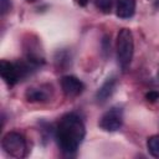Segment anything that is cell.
I'll return each instance as SVG.
<instances>
[{
  "instance_id": "1",
  "label": "cell",
  "mask_w": 159,
  "mask_h": 159,
  "mask_svg": "<svg viewBox=\"0 0 159 159\" xmlns=\"http://www.w3.org/2000/svg\"><path fill=\"white\" fill-rule=\"evenodd\" d=\"M53 134L60 150L66 155H73L84 139L86 128L78 114L67 113L58 120Z\"/></svg>"
},
{
  "instance_id": "2",
  "label": "cell",
  "mask_w": 159,
  "mask_h": 159,
  "mask_svg": "<svg viewBox=\"0 0 159 159\" xmlns=\"http://www.w3.org/2000/svg\"><path fill=\"white\" fill-rule=\"evenodd\" d=\"M32 68H35V67L32 65H30L26 60L25 61H16V62H10L6 60L0 61L1 78L10 87L15 86L19 81L27 77Z\"/></svg>"
},
{
  "instance_id": "3",
  "label": "cell",
  "mask_w": 159,
  "mask_h": 159,
  "mask_svg": "<svg viewBox=\"0 0 159 159\" xmlns=\"http://www.w3.org/2000/svg\"><path fill=\"white\" fill-rule=\"evenodd\" d=\"M116 52H117V62L122 71H125L133 58L134 52V40L133 34L129 29H120L117 35L116 42Z\"/></svg>"
},
{
  "instance_id": "4",
  "label": "cell",
  "mask_w": 159,
  "mask_h": 159,
  "mask_svg": "<svg viewBox=\"0 0 159 159\" xmlns=\"http://www.w3.org/2000/svg\"><path fill=\"white\" fill-rule=\"evenodd\" d=\"M2 150L12 158H25L27 155V143L25 137L19 132H9L1 139Z\"/></svg>"
},
{
  "instance_id": "5",
  "label": "cell",
  "mask_w": 159,
  "mask_h": 159,
  "mask_svg": "<svg viewBox=\"0 0 159 159\" xmlns=\"http://www.w3.org/2000/svg\"><path fill=\"white\" fill-rule=\"evenodd\" d=\"M123 124V109L120 107H112L99 119L98 125L104 132H116Z\"/></svg>"
},
{
  "instance_id": "6",
  "label": "cell",
  "mask_w": 159,
  "mask_h": 159,
  "mask_svg": "<svg viewBox=\"0 0 159 159\" xmlns=\"http://www.w3.org/2000/svg\"><path fill=\"white\" fill-rule=\"evenodd\" d=\"M60 84H61V88H62V92L68 96V97H75V96H78L83 92L84 89V84L83 82L77 78L76 76H72V75H66V76H62L61 80H60Z\"/></svg>"
},
{
  "instance_id": "7",
  "label": "cell",
  "mask_w": 159,
  "mask_h": 159,
  "mask_svg": "<svg viewBox=\"0 0 159 159\" xmlns=\"http://www.w3.org/2000/svg\"><path fill=\"white\" fill-rule=\"evenodd\" d=\"M116 86H117V78H116V76L108 77L103 82V84L98 88V91L96 92V96H94L96 102L97 103H104L113 94V92L116 89Z\"/></svg>"
},
{
  "instance_id": "8",
  "label": "cell",
  "mask_w": 159,
  "mask_h": 159,
  "mask_svg": "<svg viewBox=\"0 0 159 159\" xmlns=\"http://www.w3.org/2000/svg\"><path fill=\"white\" fill-rule=\"evenodd\" d=\"M116 14L119 19H130L135 12V0H116Z\"/></svg>"
},
{
  "instance_id": "9",
  "label": "cell",
  "mask_w": 159,
  "mask_h": 159,
  "mask_svg": "<svg viewBox=\"0 0 159 159\" xmlns=\"http://www.w3.org/2000/svg\"><path fill=\"white\" fill-rule=\"evenodd\" d=\"M25 98L27 102H46L48 94L41 88H29L25 93Z\"/></svg>"
},
{
  "instance_id": "10",
  "label": "cell",
  "mask_w": 159,
  "mask_h": 159,
  "mask_svg": "<svg viewBox=\"0 0 159 159\" xmlns=\"http://www.w3.org/2000/svg\"><path fill=\"white\" fill-rule=\"evenodd\" d=\"M147 148L150 155H153L154 158H159V134H155L148 138Z\"/></svg>"
},
{
  "instance_id": "11",
  "label": "cell",
  "mask_w": 159,
  "mask_h": 159,
  "mask_svg": "<svg viewBox=\"0 0 159 159\" xmlns=\"http://www.w3.org/2000/svg\"><path fill=\"white\" fill-rule=\"evenodd\" d=\"M96 6L103 12L108 14L112 9V0H96Z\"/></svg>"
},
{
  "instance_id": "12",
  "label": "cell",
  "mask_w": 159,
  "mask_h": 159,
  "mask_svg": "<svg viewBox=\"0 0 159 159\" xmlns=\"http://www.w3.org/2000/svg\"><path fill=\"white\" fill-rule=\"evenodd\" d=\"M145 99L150 103H154V102H158L159 101V91H149L145 93Z\"/></svg>"
},
{
  "instance_id": "13",
  "label": "cell",
  "mask_w": 159,
  "mask_h": 159,
  "mask_svg": "<svg viewBox=\"0 0 159 159\" xmlns=\"http://www.w3.org/2000/svg\"><path fill=\"white\" fill-rule=\"evenodd\" d=\"M10 9H11V1L10 0H0V10H1L2 16L7 11H10Z\"/></svg>"
},
{
  "instance_id": "14",
  "label": "cell",
  "mask_w": 159,
  "mask_h": 159,
  "mask_svg": "<svg viewBox=\"0 0 159 159\" xmlns=\"http://www.w3.org/2000/svg\"><path fill=\"white\" fill-rule=\"evenodd\" d=\"M111 39H109V36L108 35H106L104 37H103V40H102V46H103V51L106 52V53H108V51H109V47H111V41H109Z\"/></svg>"
},
{
  "instance_id": "15",
  "label": "cell",
  "mask_w": 159,
  "mask_h": 159,
  "mask_svg": "<svg viewBox=\"0 0 159 159\" xmlns=\"http://www.w3.org/2000/svg\"><path fill=\"white\" fill-rule=\"evenodd\" d=\"M76 1H77V4H78L80 6H86L89 0H76Z\"/></svg>"
},
{
  "instance_id": "16",
  "label": "cell",
  "mask_w": 159,
  "mask_h": 159,
  "mask_svg": "<svg viewBox=\"0 0 159 159\" xmlns=\"http://www.w3.org/2000/svg\"><path fill=\"white\" fill-rule=\"evenodd\" d=\"M155 7L159 9V0H155Z\"/></svg>"
},
{
  "instance_id": "17",
  "label": "cell",
  "mask_w": 159,
  "mask_h": 159,
  "mask_svg": "<svg viewBox=\"0 0 159 159\" xmlns=\"http://www.w3.org/2000/svg\"><path fill=\"white\" fill-rule=\"evenodd\" d=\"M27 1H30V2H34V1H36V0H27Z\"/></svg>"
},
{
  "instance_id": "18",
  "label": "cell",
  "mask_w": 159,
  "mask_h": 159,
  "mask_svg": "<svg viewBox=\"0 0 159 159\" xmlns=\"http://www.w3.org/2000/svg\"><path fill=\"white\" fill-rule=\"evenodd\" d=\"M158 76H159V72H158Z\"/></svg>"
}]
</instances>
